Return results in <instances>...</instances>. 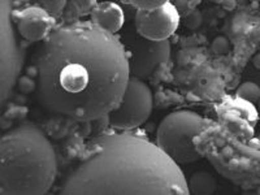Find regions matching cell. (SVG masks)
Listing matches in <instances>:
<instances>
[{
  "mask_svg": "<svg viewBox=\"0 0 260 195\" xmlns=\"http://www.w3.org/2000/svg\"><path fill=\"white\" fill-rule=\"evenodd\" d=\"M13 22L18 37L29 42L45 41L55 26V18L41 6H30L13 12Z\"/></svg>",
  "mask_w": 260,
  "mask_h": 195,
  "instance_id": "obj_9",
  "label": "cell"
},
{
  "mask_svg": "<svg viewBox=\"0 0 260 195\" xmlns=\"http://www.w3.org/2000/svg\"><path fill=\"white\" fill-rule=\"evenodd\" d=\"M56 176L55 148L36 122L0 134V195H48Z\"/></svg>",
  "mask_w": 260,
  "mask_h": 195,
  "instance_id": "obj_3",
  "label": "cell"
},
{
  "mask_svg": "<svg viewBox=\"0 0 260 195\" xmlns=\"http://www.w3.org/2000/svg\"><path fill=\"white\" fill-rule=\"evenodd\" d=\"M181 16L175 6L169 2H164L161 7L143 12L137 11L134 17L136 32L142 38L154 42L168 41L180 25Z\"/></svg>",
  "mask_w": 260,
  "mask_h": 195,
  "instance_id": "obj_8",
  "label": "cell"
},
{
  "mask_svg": "<svg viewBox=\"0 0 260 195\" xmlns=\"http://www.w3.org/2000/svg\"><path fill=\"white\" fill-rule=\"evenodd\" d=\"M127 4L137 9V11H143V12H150L154 9L159 8L164 4V2H127Z\"/></svg>",
  "mask_w": 260,
  "mask_h": 195,
  "instance_id": "obj_14",
  "label": "cell"
},
{
  "mask_svg": "<svg viewBox=\"0 0 260 195\" xmlns=\"http://www.w3.org/2000/svg\"><path fill=\"white\" fill-rule=\"evenodd\" d=\"M238 96L243 98V99H247V101H256L257 96H259V89L257 86L252 82L243 83L242 86L238 90Z\"/></svg>",
  "mask_w": 260,
  "mask_h": 195,
  "instance_id": "obj_12",
  "label": "cell"
},
{
  "mask_svg": "<svg viewBox=\"0 0 260 195\" xmlns=\"http://www.w3.org/2000/svg\"><path fill=\"white\" fill-rule=\"evenodd\" d=\"M48 195H190L182 169L130 133L91 139Z\"/></svg>",
  "mask_w": 260,
  "mask_h": 195,
  "instance_id": "obj_2",
  "label": "cell"
},
{
  "mask_svg": "<svg viewBox=\"0 0 260 195\" xmlns=\"http://www.w3.org/2000/svg\"><path fill=\"white\" fill-rule=\"evenodd\" d=\"M90 15L91 24L113 36H116V32L120 31L125 24L124 11L116 3H95L90 11Z\"/></svg>",
  "mask_w": 260,
  "mask_h": 195,
  "instance_id": "obj_10",
  "label": "cell"
},
{
  "mask_svg": "<svg viewBox=\"0 0 260 195\" xmlns=\"http://www.w3.org/2000/svg\"><path fill=\"white\" fill-rule=\"evenodd\" d=\"M12 15V4L0 2V111L12 96L25 59Z\"/></svg>",
  "mask_w": 260,
  "mask_h": 195,
  "instance_id": "obj_5",
  "label": "cell"
},
{
  "mask_svg": "<svg viewBox=\"0 0 260 195\" xmlns=\"http://www.w3.org/2000/svg\"><path fill=\"white\" fill-rule=\"evenodd\" d=\"M39 6L45 9L48 15L52 16L55 20H56L57 16L61 15L62 11H64V8H65L64 2H42Z\"/></svg>",
  "mask_w": 260,
  "mask_h": 195,
  "instance_id": "obj_13",
  "label": "cell"
},
{
  "mask_svg": "<svg viewBox=\"0 0 260 195\" xmlns=\"http://www.w3.org/2000/svg\"><path fill=\"white\" fill-rule=\"evenodd\" d=\"M190 195H212L217 189V181L207 171H198L187 182Z\"/></svg>",
  "mask_w": 260,
  "mask_h": 195,
  "instance_id": "obj_11",
  "label": "cell"
},
{
  "mask_svg": "<svg viewBox=\"0 0 260 195\" xmlns=\"http://www.w3.org/2000/svg\"><path fill=\"white\" fill-rule=\"evenodd\" d=\"M204 120L192 111H176L162 118L155 145L176 164H190L201 159L194 139L203 129Z\"/></svg>",
  "mask_w": 260,
  "mask_h": 195,
  "instance_id": "obj_4",
  "label": "cell"
},
{
  "mask_svg": "<svg viewBox=\"0 0 260 195\" xmlns=\"http://www.w3.org/2000/svg\"><path fill=\"white\" fill-rule=\"evenodd\" d=\"M117 38L125 51L130 77L141 81L151 77L171 56L169 41H148L138 36L136 30H126Z\"/></svg>",
  "mask_w": 260,
  "mask_h": 195,
  "instance_id": "obj_6",
  "label": "cell"
},
{
  "mask_svg": "<svg viewBox=\"0 0 260 195\" xmlns=\"http://www.w3.org/2000/svg\"><path fill=\"white\" fill-rule=\"evenodd\" d=\"M173 6H175V8L177 9V12L180 13V16L182 15V13H189L190 11H192V9L195 8V6H197V2L195 3H190V2H177V3H172Z\"/></svg>",
  "mask_w": 260,
  "mask_h": 195,
  "instance_id": "obj_15",
  "label": "cell"
},
{
  "mask_svg": "<svg viewBox=\"0 0 260 195\" xmlns=\"http://www.w3.org/2000/svg\"><path fill=\"white\" fill-rule=\"evenodd\" d=\"M154 107L150 87L143 81L130 77L121 101L108 115V122L113 129L132 130L145 124Z\"/></svg>",
  "mask_w": 260,
  "mask_h": 195,
  "instance_id": "obj_7",
  "label": "cell"
},
{
  "mask_svg": "<svg viewBox=\"0 0 260 195\" xmlns=\"http://www.w3.org/2000/svg\"><path fill=\"white\" fill-rule=\"evenodd\" d=\"M42 106L61 117L94 121L118 106L130 78L117 36L90 21L53 29L37 55Z\"/></svg>",
  "mask_w": 260,
  "mask_h": 195,
  "instance_id": "obj_1",
  "label": "cell"
}]
</instances>
